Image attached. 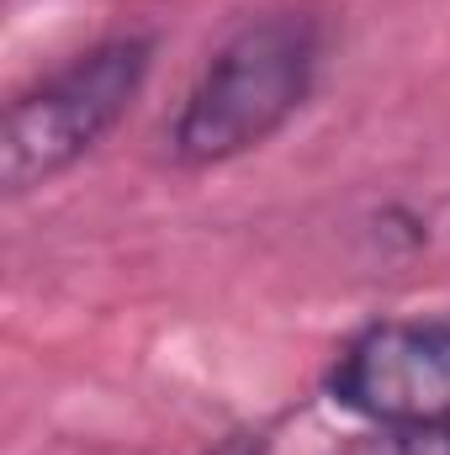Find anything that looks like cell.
I'll use <instances>...</instances> for the list:
<instances>
[{
  "label": "cell",
  "mask_w": 450,
  "mask_h": 455,
  "mask_svg": "<svg viewBox=\"0 0 450 455\" xmlns=\"http://www.w3.org/2000/svg\"><path fill=\"white\" fill-rule=\"evenodd\" d=\"M324 48V16L308 5H281L238 21L207 53L165 127L170 159L181 170H218L265 148L313 101Z\"/></svg>",
  "instance_id": "6da1fadb"
},
{
  "label": "cell",
  "mask_w": 450,
  "mask_h": 455,
  "mask_svg": "<svg viewBox=\"0 0 450 455\" xmlns=\"http://www.w3.org/2000/svg\"><path fill=\"white\" fill-rule=\"evenodd\" d=\"M159 37L143 27H122L69 53L27 91L11 96L0 127V191L21 202L59 175H69L143 96L154 75Z\"/></svg>",
  "instance_id": "7a4b0ae2"
},
{
  "label": "cell",
  "mask_w": 450,
  "mask_h": 455,
  "mask_svg": "<svg viewBox=\"0 0 450 455\" xmlns=\"http://www.w3.org/2000/svg\"><path fill=\"white\" fill-rule=\"evenodd\" d=\"M324 397L376 429L450 424V307L355 329L324 371Z\"/></svg>",
  "instance_id": "3957f363"
},
{
  "label": "cell",
  "mask_w": 450,
  "mask_h": 455,
  "mask_svg": "<svg viewBox=\"0 0 450 455\" xmlns=\"http://www.w3.org/2000/svg\"><path fill=\"white\" fill-rule=\"evenodd\" d=\"M366 455H450V424H408V429H376Z\"/></svg>",
  "instance_id": "277c9868"
},
{
  "label": "cell",
  "mask_w": 450,
  "mask_h": 455,
  "mask_svg": "<svg viewBox=\"0 0 450 455\" xmlns=\"http://www.w3.org/2000/svg\"><path fill=\"white\" fill-rule=\"evenodd\" d=\"M270 451H276V429L270 424H238V429L218 435L202 455H270Z\"/></svg>",
  "instance_id": "5b68a950"
}]
</instances>
